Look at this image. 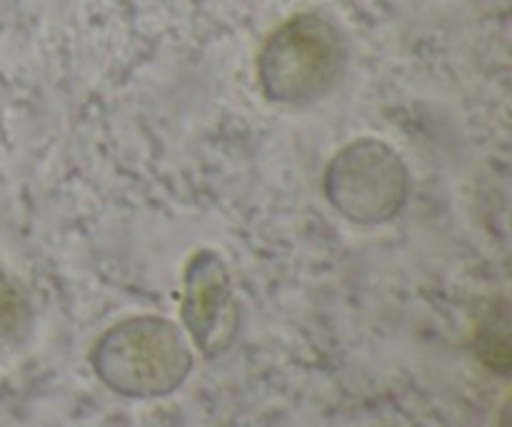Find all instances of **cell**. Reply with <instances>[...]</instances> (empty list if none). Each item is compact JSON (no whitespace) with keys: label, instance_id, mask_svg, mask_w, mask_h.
<instances>
[{"label":"cell","instance_id":"obj_1","mask_svg":"<svg viewBox=\"0 0 512 427\" xmlns=\"http://www.w3.org/2000/svg\"><path fill=\"white\" fill-rule=\"evenodd\" d=\"M90 368L100 383L130 400L175 393L193 370V350L183 330L160 315H135L95 340Z\"/></svg>","mask_w":512,"mask_h":427},{"label":"cell","instance_id":"obj_2","mask_svg":"<svg viewBox=\"0 0 512 427\" xmlns=\"http://www.w3.org/2000/svg\"><path fill=\"white\" fill-rule=\"evenodd\" d=\"M345 70V40L320 13H298L280 23L258 55L265 98L280 105H313L338 85Z\"/></svg>","mask_w":512,"mask_h":427},{"label":"cell","instance_id":"obj_3","mask_svg":"<svg viewBox=\"0 0 512 427\" xmlns=\"http://www.w3.org/2000/svg\"><path fill=\"white\" fill-rule=\"evenodd\" d=\"M325 198L355 225H383L403 210L410 195L408 165L380 138L343 145L325 168Z\"/></svg>","mask_w":512,"mask_h":427},{"label":"cell","instance_id":"obj_4","mask_svg":"<svg viewBox=\"0 0 512 427\" xmlns=\"http://www.w3.org/2000/svg\"><path fill=\"white\" fill-rule=\"evenodd\" d=\"M180 323L200 355L208 360L228 353L235 343L240 308L228 265L215 250H198L185 265Z\"/></svg>","mask_w":512,"mask_h":427},{"label":"cell","instance_id":"obj_5","mask_svg":"<svg viewBox=\"0 0 512 427\" xmlns=\"http://www.w3.org/2000/svg\"><path fill=\"white\" fill-rule=\"evenodd\" d=\"M28 318V303L18 285L0 270V335L13 333Z\"/></svg>","mask_w":512,"mask_h":427}]
</instances>
